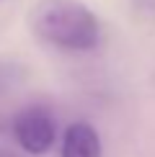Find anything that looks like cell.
<instances>
[{
	"mask_svg": "<svg viewBox=\"0 0 155 157\" xmlns=\"http://www.w3.org/2000/svg\"><path fill=\"white\" fill-rule=\"evenodd\" d=\"M29 29L42 44L62 52H90L101 41V21L83 0H36Z\"/></svg>",
	"mask_w": 155,
	"mask_h": 157,
	"instance_id": "obj_1",
	"label": "cell"
},
{
	"mask_svg": "<svg viewBox=\"0 0 155 157\" xmlns=\"http://www.w3.org/2000/svg\"><path fill=\"white\" fill-rule=\"evenodd\" d=\"M10 132L16 144L26 155L42 157L47 155L57 142V119L47 106H26L13 116Z\"/></svg>",
	"mask_w": 155,
	"mask_h": 157,
	"instance_id": "obj_2",
	"label": "cell"
},
{
	"mask_svg": "<svg viewBox=\"0 0 155 157\" xmlns=\"http://www.w3.org/2000/svg\"><path fill=\"white\" fill-rule=\"evenodd\" d=\"M60 157H101V136L88 121H75L62 132Z\"/></svg>",
	"mask_w": 155,
	"mask_h": 157,
	"instance_id": "obj_3",
	"label": "cell"
},
{
	"mask_svg": "<svg viewBox=\"0 0 155 157\" xmlns=\"http://www.w3.org/2000/svg\"><path fill=\"white\" fill-rule=\"evenodd\" d=\"M13 75H16V67H10V64H3V62H0V95H3L5 88L10 85Z\"/></svg>",
	"mask_w": 155,
	"mask_h": 157,
	"instance_id": "obj_4",
	"label": "cell"
},
{
	"mask_svg": "<svg viewBox=\"0 0 155 157\" xmlns=\"http://www.w3.org/2000/svg\"><path fill=\"white\" fill-rule=\"evenodd\" d=\"M0 157H13V155H0Z\"/></svg>",
	"mask_w": 155,
	"mask_h": 157,
	"instance_id": "obj_5",
	"label": "cell"
}]
</instances>
